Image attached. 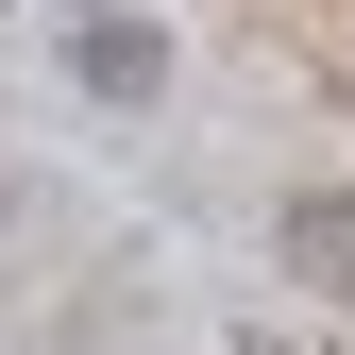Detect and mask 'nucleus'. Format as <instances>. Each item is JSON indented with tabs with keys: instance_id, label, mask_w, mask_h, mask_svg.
Returning a JSON list of instances; mask_svg holds the SVG:
<instances>
[{
	"instance_id": "f257e3e1",
	"label": "nucleus",
	"mask_w": 355,
	"mask_h": 355,
	"mask_svg": "<svg viewBox=\"0 0 355 355\" xmlns=\"http://www.w3.org/2000/svg\"><path fill=\"white\" fill-rule=\"evenodd\" d=\"M153 68H169V51H153L136 17H85V85H102V102H153Z\"/></svg>"
},
{
	"instance_id": "f03ea898",
	"label": "nucleus",
	"mask_w": 355,
	"mask_h": 355,
	"mask_svg": "<svg viewBox=\"0 0 355 355\" xmlns=\"http://www.w3.org/2000/svg\"><path fill=\"white\" fill-rule=\"evenodd\" d=\"M288 254H304L322 288H355V203H338V187H322V203H288Z\"/></svg>"
}]
</instances>
